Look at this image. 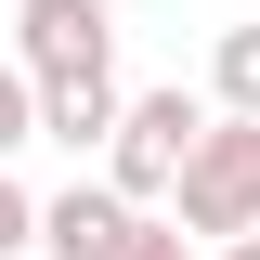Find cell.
I'll return each instance as SVG.
<instances>
[{"instance_id": "obj_2", "label": "cell", "mask_w": 260, "mask_h": 260, "mask_svg": "<svg viewBox=\"0 0 260 260\" xmlns=\"http://www.w3.org/2000/svg\"><path fill=\"white\" fill-rule=\"evenodd\" d=\"M195 143H208V104H195L182 78H169V91H130V104H117V130H104V182L143 208V195H169V182H182V156H195Z\"/></svg>"}, {"instance_id": "obj_5", "label": "cell", "mask_w": 260, "mask_h": 260, "mask_svg": "<svg viewBox=\"0 0 260 260\" xmlns=\"http://www.w3.org/2000/svg\"><path fill=\"white\" fill-rule=\"evenodd\" d=\"M208 91H221V117H260V26H221V52H208Z\"/></svg>"}, {"instance_id": "obj_1", "label": "cell", "mask_w": 260, "mask_h": 260, "mask_svg": "<svg viewBox=\"0 0 260 260\" xmlns=\"http://www.w3.org/2000/svg\"><path fill=\"white\" fill-rule=\"evenodd\" d=\"M13 65L39 78V130L52 143H104L117 130V13L104 0H13Z\"/></svg>"}, {"instance_id": "obj_3", "label": "cell", "mask_w": 260, "mask_h": 260, "mask_svg": "<svg viewBox=\"0 0 260 260\" xmlns=\"http://www.w3.org/2000/svg\"><path fill=\"white\" fill-rule=\"evenodd\" d=\"M169 195H182V234H260V117H221Z\"/></svg>"}, {"instance_id": "obj_6", "label": "cell", "mask_w": 260, "mask_h": 260, "mask_svg": "<svg viewBox=\"0 0 260 260\" xmlns=\"http://www.w3.org/2000/svg\"><path fill=\"white\" fill-rule=\"evenodd\" d=\"M13 143H39V78L26 65H0V156H13Z\"/></svg>"}, {"instance_id": "obj_8", "label": "cell", "mask_w": 260, "mask_h": 260, "mask_svg": "<svg viewBox=\"0 0 260 260\" xmlns=\"http://www.w3.org/2000/svg\"><path fill=\"white\" fill-rule=\"evenodd\" d=\"M13 247H39V208L13 195V169H0V260H13Z\"/></svg>"}, {"instance_id": "obj_7", "label": "cell", "mask_w": 260, "mask_h": 260, "mask_svg": "<svg viewBox=\"0 0 260 260\" xmlns=\"http://www.w3.org/2000/svg\"><path fill=\"white\" fill-rule=\"evenodd\" d=\"M117 260H195V234H182V221H130V247H117Z\"/></svg>"}, {"instance_id": "obj_4", "label": "cell", "mask_w": 260, "mask_h": 260, "mask_svg": "<svg viewBox=\"0 0 260 260\" xmlns=\"http://www.w3.org/2000/svg\"><path fill=\"white\" fill-rule=\"evenodd\" d=\"M130 221H143V208H130L117 182H65L52 208H39V247H52V260H117Z\"/></svg>"}, {"instance_id": "obj_9", "label": "cell", "mask_w": 260, "mask_h": 260, "mask_svg": "<svg viewBox=\"0 0 260 260\" xmlns=\"http://www.w3.org/2000/svg\"><path fill=\"white\" fill-rule=\"evenodd\" d=\"M221 260H260V234H221Z\"/></svg>"}]
</instances>
